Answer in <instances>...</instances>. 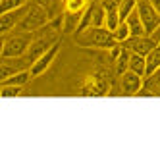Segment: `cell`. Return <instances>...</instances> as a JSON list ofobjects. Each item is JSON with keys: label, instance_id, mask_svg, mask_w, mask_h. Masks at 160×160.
Here are the masks:
<instances>
[{"label": "cell", "instance_id": "obj_1", "mask_svg": "<svg viewBox=\"0 0 160 160\" xmlns=\"http://www.w3.org/2000/svg\"><path fill=\"white\" fill-rule=\"evenodd\" d=\"M75 42L79 47L85 48H106L110 50L114 44H118L116 39H114V33L106 27H87L83 31H77L73 35Z\"/></svg>", "mask_w": 160, "mask_h": 160}, {"label": "cell", "instance_id": "obj_2", "mask_svg": "<svg viewBox=\"0 0 160 160\" xmlns=\"http://www.w3.org/2000/svg\"><path fill=\"white\" fill-rule=\"evenodd\" d=\"M50 21H52V18H50V14L47 12V8L35 2V4L29 6L27 14L23 16V19L19 21L18 29H19V31H25V33H35V31H39V29H42V27H47Z\"/></svg>", "mask_w": 160, "mask_h": 160}, {"label": "cell", "instance_id": "obj_3", "mask_svg": "<svg viewBox=\"0 0 160 160\" xmlns=\"http://www.w3.org/2000/svg\"><path fill=\"white\" fill-rule=\"evenodd\" d=\"M33 37H35V33H25V31H21L19 35H14V37L4 35L2 58H21V56H25L33 42Z\"/></svg>", "mask_w": 160, "mask_h": 160}, {"label": "cell", "instance_id": "obj_4", "mask_svg": "<svg viewBox=\"0 0 160 160\" xmlns=\"http://www.w3.org/2000/svg\"><path fill=\"white\" fill-rule=\"evenodd\" d=\"M137 12H139V18L145 25L147 35H151L160 25V12L151 4V0H137Z\"/></svg>", "mask_w": 160, "mask_h": 160}, {"label": "cell", "instance_id": "obj_5", "mask_svg": "<svg viewBox=\"0 0 160 160\" xmlns=\"http://www.w3.org/2000/svg\"><path fill=\"white\" fill-rule=\"evenodd\" d=\"M31 4H25L21 8H16V10H10V12H4L0 14V31H2V35H8L12 29H16L19 25V21L23 19V16L27 14Z\"/></svg>", "mask_w": 160, "mask_h": 160}, {"label": "cell", "instance_id": "obj_6", "mask_svg": "<svg viewBox=\"0 0 160 160\" xmlns=\"http://www.w3.org/2000/svg\"><path fill=\"white\" fill-rule=\"evenodd\" d=\"M58 50H60V42H54L47 52L41 54L39 58L31 64V68H29V70H31V75H33V77H39L41 73L47 72L48 68L52 66V62L56 60V56H58Z\"/></svg>", "mask_w": 160, "mask_h": 160}, {"label": "cell", "instance_id": "obj_7", "mask_svg": "<svg viewBox=\"0 0 160 160\" xmlns=\"http://www.w3.org/2000/svg\"><path fill=\"white\" fill-rule=\"evenodd\" d=\"M156 41L151 37V35H143V37H131L129 41L123 42L125 48H129V52L133 54H141V56H147L154 47H156Z\"/></svg>", "mask_w": 160, "mask_h": 160}, {"label": "cell", "instance_id": "obj_8", "mask_svg": "<svg viewBox=\"0 0 160 160\" xmlns=\"http://www.w3.org/2000/svg\"><path fill=\"white\" fill-rule=\"evenodd\" d=\"M120 85H122L123 95H137L145 85V77L131 72V70H128L125 73L120 75Z\"/></svg>", "mask_w": 160, "mask_h": 160}, {"label": "cell", "instance_id": "obj_9", "mask_svg": "<svg viewBox=\"0 0 160 160\" xmlns=\"http://www.w3.org/2000/svg\"><path fill=\"white\" fill-rule=\"evenodd\" d=\"M128 25H129V31H131V37H143L147 35V31H145V25H143V21L139 18V12H137V8L133 10V12L128 16Z\"/></svg>", "mask_w": 160, "mask_h": 160}, {"label": "cell", "instance_id": "obj_10", "mask_svg": "<svg viewBox=\"0 0 160 160\" xmlns=\"http://www.w3.org/2000/svg\"><path fill=\"white\" fill-rule=\"evenodd\" d=\"M33 75H31V70H19V72H16V73H12L10 77H6V79H2V85H21V87H25L27 83H29V79H31Z\"/></svg>", "mask_w": 160, "mask_h": 160}, {"label": "cell", "instance_id": "obj_11", "mask_svg": "<svg viewBox=\"0 0 160 160\" xmlns=\"http://www.w3.org/2000/svg\"><path fill=\"white\" fill-rule=\"evenodd\" d=\"M145 60H147V77H148L160 68V42L145 56Z\"/></svg>", "mask_w": 160, "mask_h": 160}, {"label": "cell", "instance_id": "obj_12", "mask_svg": "<svg viewBox=\"0 0 160 160\" xmlns=\"http://www.w3.org/2000/svg\"><path fill=\"white\" fill-rule=\"evenodd\" d=\"M91 6L89 0H64L66 14H85V10Z\"/></svg>", "mask_w": 160, "mask_h": 160}, {"label": "cell", "instance_id": "obj_13", "mask_svg": "<svg viewBox=\"0 0 160 160\" xmlns=\"http://www.w3.org/2000/svg\"><path fill=\"white\" fill-rule=\"evenodd\" d=\"M129 70L135 72V73H139V75H143V77H147V60H145V56L131 52V56H129Z\"/></svg>", "mask_w": 160, "mask_h": 160}, {"label": "cell", "instance_id": "obj_14", "mask_svg": "<svg viewBox=\"0 0 160 160\" xmlns=\"http://www.w3.org/2000/svg\"><path fill=\"white\" fill-rule=\"evenodd\" d=\"M91 10H93V16H91V25L93 27H104L106 23V12L102 4H91Z\"/></svg>", "mask_w": 160, "mask_h": 160}, {"label": "cell", "instance_id": "obj_15", "mask_svg": "<svg viewBox=\"0 0 160 160\" xmlns=\"http://www.w3.org/2000/svg\"><path fill=\"white\" fill-rule=\"evenodd\" d=\"M35 2L47 8V12L50 14L52 19L60 18V12H62V0H35Z\"/></svg>", "mask_w": 160, "mask_h": 160}, {"label": "cell", "instance_id": "obj_16", "mask_svg": "<svg viewBox=\"0 0 160 160\" xmlns=\"http://www.w3.org/2000/svg\"><path fill=\"white\" fill-rule=\"evenodd\" d=\"M129 56H131L129 48H125V47H123L122 54L118 56L116 60H114V62H116V73H118V75H122V73H125V72L129 70Z\"/></svg>", "mask_w": 160, "mask_h": 160}, {"label": "cell", "instance_id": "obj_17", "mask_svg": "<svg viewBox=\"0 0 160 160\" xmlns=\"http://www.w3.org/2000/svg\"><path fill=\"white\" fill-rule=\"evenodd\" d=\"M114 33V39H116V42L123 44L125 41H129L131 39V31H129V25H128V21H122V23L112 31Z\"/></svg>", "mask_w": 160, "mask_h": 160}, {"label": "cell", "instance_id": "obj_18", "mask_svg": "<svg viewBox=\"0 0 160 160\" xmlns=\"http://www.w3.org/2000/svg\"><path fill=\"white\" fill-rule=\"evenodd\" d=\"M147 81H145V87L147 89H151L154 95H158L160 93V68L152 73V75H148V77H145Z\"/></svg>", "mask_w": 160, "mask_h": 160}, {"label": "cell", "instance_id": "obj_19", "mask_svg": "<svg viewBox=\"0 0 160 160\" xmlns=\"http://www.w3.org/2000/svg\"><path fill=\"white\" fill-rule=\"evenodd\" d=\"M137 8V0H120V18L122 21L128 19V16Z\"/></svg>", "mask_w": 160, "mask_h": 160}, {"label": "cell", "instance_id": "obj_20", "mask_svg": "<svg viewBox=\"0 0 160 160\" xmlns=\"http://www.w3.org/2000/svg\"><path fill=\"white\" fill-rule=\"evenodd\" d=\"M29 0H0V14L10 12V10H16V8H21Z\"/></svg>", "mask_w": 160, "mask_h": 160}, {"label": "cell", "instance_id": "obj_21", "mask_svg": "<svg viewBox=\"0 0 160 160\" xmlns=\"http://www.w3.org/2000/svg\"><path fill=\"white\" fill-rule=\"evenodd\" d=\"M21 85H2V97H18V95H21Z\"/></svg>", "mask_w": 160, "mask_h": 160}, {"label": "cell", "instance_id": "obj_22", "mask_svg": "<svg viewBox=\"0 0 160 160\" xmlns=\"http://www.w3.org/2000/svg\"><path fill=\"white\" fill-rule=\"evenodd\" d=\"M151 37H152V39H154L156 42H160V25H158V27H156V29H154V31L151 33Z\"/></svg>", "mask_w": 160, "mask_h": 160}, {"label": "cell", "instance_id": "obj_23", "mask_svg": "<svg viewBox=\"0 0 160 160\" xmlns=\"http://www.w3.org/2000/svg\"><path fill=\"white\" fill-rule=\"evenodd\" d=\"M151 4H152L156 10H158V12H160V0H151Z\"/></svg>", "mask_w": 160, "mask_h": 160}]
</instances>
